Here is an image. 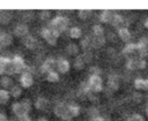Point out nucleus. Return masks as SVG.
<instances>
[{
	"label": "nucleus",
	"mask_w": 148,
	"mask_h": 121,
	"mask_svg": "<svg viewBox=\"0 0 148 121\" xmlns=\"http://www.w3.org/2000/svg\"><path fill=\"white\" fill-rule=\"evenodd\" d=\"M31 106H30V101L28 99L21 101V103H14L13 106H12V109H13V113L18 118V116H22V115H27L30 111Z\"/></svg>",
	"instance_id": "nucleus-1"
},
{
	"label": "nucleus",
	"mask_w": 148,
	"mask_h": 121,
	"mask_svg": "<svg viewBox=\"0 0 148 121\" xmlns=\"http://www.w3.org/2000/svg\"><path fill=\"white\" fill-rule=\"evenodd\" d=\"M67 24H68V20L66 17H64V16H57V17H54L51 21L50 29H52V30H54V31H57V32L60 33L61 31H64L67 28Z\"/></svg>",
	"instance_id": "nucleus-2"
},
{
	"label": "nucleus",
	"mask_w": 148,
	"mask_h": 121,
	"mask_svg": "<svg viewBox=\"0 0 148 121\" xmlns=\"http://www.w3.org/2000/svg\"><path fill=\"white\" fill-rule=\"evenodd\" d=\"M54 114L59 118H61L65 121H69L72 120V115L69 114V109H68V105L65 103H59L56 105L54 107Z\"/></svg>",
	"instance_id": "nucleus-3"
},
{
	"label": "nucleus",
	"mask_w": 148,
	"mask_h": 121,
	"mask_svg": "<svg viewBox=\"0 0 148 121\" xmlns=\"http://www.w3.org/2000/svg\"><path fill=\"white\" fill-rule=\"evenodd\" d=\"M40 35L50 45H56L57 44L59 32H57V31H54L50 28H43L42 31H40Z\"/></svg>",
	"instance_id": "nucleus-4"
},
{
	"label": "nucleus",
	"mask_w": 148,
	"mask_h": 121,
	"mask_svg": "<svg viewBox=\"0 0 148 121\" xmlns=\"http://www.w3.org/2000/svg\"><path fill=\"white\" fill-rule=\"evenodd\" d=\"M102 78L99 76H90L88 80V89L91 90L92 92H98L102 90Z\"/></svg>",
	"instance_id": "nucleus-5"
},
{
	"label": "nucleus",
	"mask_w": 148,
	"mask_h": 121,
	"mask_svg": "<svg viewBox=\"0 0 148 121\" xmlns=\"http://www.w3.org/2000/svg\"><path fill=\"white\" fill-rule=\"evenodd\" d=\"M54 67H56V60H53L52 58H49L40 66V71L42 73H50L53 70Z\"/></svg>",
	"instance_id": "nucleus-6"
},
{
	"label": "nucleus",
	"mask_w": 148,
	"mask_h": 121,
	"mask_svg": "<svg viewBox=\"0 0 148 121\" xmlns=\"http://www.w3.org/2000/svg\"><path fill=\"white\" fill-rule=\"evenodd\" d=\"M12 61H13V65H14V68H15V71L16 73H21V71L24 70L25 65H24V61H23V59L21 56L15 55Z\"/></svg>",
	"instance_id": "nucleus-7"
},
{
	"label": "nucleus",
	"mask_w": 148,
	"mask_h": 121,
	"mask_svg": "<svg viewBox=\"0 0 148 121\" xmlns=\"http://www.w3.org/2000/svg\"><path fill=\"white\" fill-rule=\"evenodd\" d=\"M28 27L23 23H20L15 27V30H14V33L17 36V37H25L28 35Z\"/></svg>",
	"instance_id": "nucleus-8"
},
{
	"label": "nucleus",
	"mask_w": 148,
	"mask_h": 121,
	"mask_svg": "<svg viewBox=\"0 0 148 121\" xmlns=\"http://www.w3.org/2000/svg\"><path fill=\"white\" fill-rule=\"evenodd\" d=\"M56 67L60 73H67L69 70V63L65 59H59L58 61H56Z\"/></svg>",
	"instance_id": "nucleus-9"
},
{
	"label": "nucleus",
	"mask_w": 148,
	"mask_h": 121,
	"mask_svg": "<svg viewBox=\"0 0 148 121\" xmlns=\"http://www.w3.org/2000/svg\"><path fill=\"white\" fill-rule=\"evenodd\" d=\"M108 88L111 90V91H114L119 88V81H118V77L117 75H110L109 76V80H108Z\"/></svg>",
	"instance_id": "nucleus-10"
},
{
	"label": "nucleus",
	"mask_w": 148,
	"mask_h": 121,
	"mask_svg": "<svg viewBox=\"0 0 148 121\" xmlns=\"http://www.w3.org/2000/svg\"><path fill=\"white\" fill-rule=\"evenodd\" d=\"M111 24H112L113 27L118 28V30L121 29V28H126L123 16H121V15H118V14H114V16H113V18H112V21H111Z\"/></svg>",
	"instance_id": "nucleus-11"
},
{
	"label": "nucleus",
	"mask_w": 148,
	"mask_h": 121,
	"mask_svg": "<svg viewBox=\"0 0 148 121\" xmlns=\"http://www.w3.org/2000/svg\"><path fill=\"white\" fill-rule=\"evenodd\" d=\"M12 40H13V38H12V35H10V33H7V32L0 33V44L2 45L3 48H5L6 46L10 45V44H12Z\"/></svg>",
	"instance_id": "nucleus-12"
},
{
	"label": "nucleus",
	"mask_w": 148,
	"mask_h": 121,
	"mask_svg": "<svg viewBox=\"0 0 148 121\" xmlns=\"http://www.w3.org/2000/svg\"><path fill=\"white\" fill-rule=\"evenodd\" d=\"M21 83L24 88H29L31 84H32V75L29 74V73H23L21 75Z\"/></svg>",
	"instance_id": "nucleus-13"
},
{
	"label": "nucleus",
	"mask_w": 148,
	"mask_h": 121,
	"mask_svg": "<svg viewBox=\"0 0 148 121\" xmlns=\"http://www.w3.org/2000/svg\"><path fill=\"white\" fill-rule=\"evenodd\" d=\"M114 16V13L112 10H103L102 14H101V21L104 22V23H111L112 18Z\"/></svg>",
	"instance_id": "nucleus-14"
},
{
	"label": "nucleus",
	"mask_w": 148,
	"mask_h": 121,
	"mask_svg": "<svg viewBox=\"0 0 148 121\" xmlns=\"http://www.w3.org/2000/svg\"><path fill=\"white\" fill-rule=\"evenodd\" d=\"M23 43H24V45H25L28 48H30V50L35 48V46L37 45L36 38L32 37V36H30V35H27V36L23 38Z\"/></svg>",
	"instance_id": "nucleus-15"
},
{
	"label": "nucleus",
	"mask_w": 148,
	"mask_h": 121,
	"mask_svg": "<svg viewBox=\"0 0 148 121\" xmlns=\"http://www.w3.org/2000/svg\"><path fill=\"white\" fill-rule=\"evenodd\" d=\"M35 106H36V108H38L40 111H46L49 108V106H50V103L45 98H38L36 100V103H35Z\"/></svg>",
	"instance_id": "nucleus-16"
},
{
	"label": "nucleus",
	"mask_w": 148,
	"mask_h": 121,
	"mask_svg": "<svg viewBox=\"0 0 148 121\" xmlns=\"http://www.w3.org/2000/svg\"><path fill=\"white\" fill-rule=\"evenodd\" d=\"M12 20V13L9 10H0V23L7 24Z\"/></svg>",
	"instance_id": "nucleus-17"
},
{
	"label": "nucleus",
	"mask_w": 148,
	"mask_h": 121,
	"mask_svg": "<svg viewBox=\"0 0 148 121\" xmlns=\"http://www.w3.org/2000/svg\"><path fill=\"white\" fill-rule=\"evenodd\" d=\"M91 37V45L92 47H101L105 43V37H96V36H90Z\"/></svg>",
	"instance_id": "nucleus-18"
},
{
	"label": "nucleus",
	"mask_w": 148,
	"mask_h": 121,
	"mask_svg": "<svg viewBox=\"0 0 148 121\" xmlns=\"http://www.w3.org/2000/svg\"><path fill=\"white\" fill-rule=\"evenodd\" d=\"M123 53L127 56H132L134 53H136V44H128L124 47Z\"/></svg>",
	"instance_id": "nucleus-19"
},
{
	"label": "nucleus",
	"mask_w": 148,
	"mask_h": 121,
	"mask_svg": "<svg viewBox=\"0 0 148 121\" xmlns=\"http://www.w3.org/2000/svg\"><path fill=\"white\" fill-rule=\"evenodd\" d=\"M134 86L139 90H148V80H142L138 78L134 82Z\"/></svg>",
	"instance_id": "nucleus-20"
},
{
	"label": "nucleus",
	"mask_w": 148,
	"mask_h": 121,
	"mask_svg": "<svg viewBox=\"0 0 148 121\" xmlns=\"http://www.w3.org/2000/svg\"><path fill=\"white\" fill-rule=\"evenodd\" d=\"M118 35L120 37V39H123L124 41H127L131 39V32L127 28H121L118 30Z\"/></svg>",
	"instance_id": "nucleus-21"
},
{
	"label": "nucleus",
	"mask_w": 148,
	"mask_h": 121,
	"mask_svg": "<svg viewBox=\"0 0 148 121\" xmlns=\"http://www.w3.org/2000/svg\"><path fill=\"white\" fill-rule=\"evenodd\" d=\"M3 73H6V74H8V75L16 74V71H15V68H14V65H13V61H12V60H9V59H8V61H7L6 66H5V71H3Z\"/></svg>",
	"instance_id": "nucleus-22"
},
{
	"label": "nucleus",
	"mask_w": 148,
	"mask_h": 121,
	"mask_svg": "<svg viewBox=\"0 0 148 121\" xmlns=\"http://www.w3.org/2000/svg\"><path fill=\"white\" fill-rule=\"evenodd\" d=\"M77 15L81 20H87L90 15H91V9H87V8H83V9H80L77 12Z\"/></svg>",
	"instance_id": "nucleus-23"
},
{
	"label": "nucleus",
	"mask_w": 148,
	"mask_h": 121,
	"mask_svg": "<svg viewBox=\"0 0 148 121\" xmlns=\"http://www.w3.org/2000/svg\"><path fill=\"white\" fill-rule=\"evenodd\" d=\"M81 46H82V48L86 50V51H87V50H90V48L92 47V45H91V37H90V36H89V37L87 36L84 39H82V40H81Z\"/></svg>",
	"instance_id": "nucleus-24"
},
{
	"label": "nucleus",
	"mask_w": 148,
	"mask_h": 121,
	"mask_svg": "<svg viewBox=\"0 0 148 121\" xmlns=\"http://www.w3.org/2000/svg\"><path fill=\"white\" fill-rule=\"evenodd\" d=\"M68 109H69V114L72 115V118H75L80 114V107L76 106L75 104H71L68 105Z\"/></svg>",
	"instance_id": "nucleus-25"
},
{
	"label": "nucleus",
	"mask_w": 148,
	"mask_h": 121,
	"mask_svg": "<svg viewBox=\"0 0 148 121\" xmlns=\"http://www.w3.org/2000/svg\"><path fill=\"white\" fill-rule=\"evenodd\" d=\"M66 51H67L68 54L75 55V54H77V52H79V47H77V45H75V44H68L67 47H66Z\"/></svg>",
	"instance_id": "nucleus-26"
},
{
	"label": "nucleus",
	"mask_w": 148,
	"mask_h": 121,
	"mask_svg": "<svg viewBox=\"0 0 148 121\" xmlns=\"http://www.w3.org/2000/svg\"><path fill=\"white\" fill-rule=\"evenodd\" d=\"M92 32H94V36H96V37L104 36V29L101 25H97V24L92 27Z\"/></svg>",
	"instance_id": "nucleus-27"
},
{
	"label": "nucleus",
	"mask_w": 148,
	"mask_h": 121,
	"mask_svg": "<svg viewBox=\"0 0 148 121\" xmlns=\"http://www.w3.org/2000/svg\"><path fill=\"white\" fill-rule=\"evenodd\" d=\"M20 94H21V88L17 86V85H13L10 88L9 96H13L14 98H17V97H20Z\"/></svg>",
	"instance_id": "nucleus-28"
},
{
	"label": "nucleus",
	"mask_w": 148,
	"mask_h": 121,
	"mask_svg": "<svg viewBox=\"0 0 148 121\" xmlns=\"http://www.w3.org/2000/svg\"><path fill=\"white\" fill-rule=\"evenodd\" d=\"M69 36L72 38H80L81 37V29L77 27H74L69 30Z\"/></svg>",
	"instance_id": "nucleus-29"
},
{
	"label": "nucleus",
	"mask_w": 148,
	"mask_h": 121,
	"mask_svg": "<svg viewBox=\"0 0 148 121\" xmlns=\"http://www.w3.org/2000/svg\"><path fill=\"white\" fill-rule=\"evenodd\" d=\"M1 85H3V88H12L13 86V81L10 77L8 76H3L1 78Z\"/></svg>",
	"instance_id": "nucleus-30"
},
{
	"label": "nucleus",
	"mask_w": 148,
	"mask_h": 121,
	"mask_svg": "<svg viewBox=\"0 0 148 121\" xmlns=\"http://www.w3.org/2000/svg\"><path fill=\"white\" fill-rule=\"evenodd\" d=\"M9 99V92L6 90H0V104L7 103Z\"/></svg>",
	"instance_id": "nucleus-31"
},
{
	"label": "nucleus",
	"mask_w": 148,
	"mask_h": 121,
	"mask_svg": "<svg viewBox=\"0 0 148 121\" xmlns=\"http://www.w3.org/2000/svg\"><path fill=\"white\" fill-rule=\"evenodd\" d=\"M74 67H75L76 69H83V67H84V61H83V59H82L81 55H79V56L75 59V61H74Z\"/></svg>",
	"instance_id": "nucleus-32"
},
{
	"label": "nucleus",
	"mask_w": 148,
	"mask_h": 121,
	"mask_svg": "<svg viewBox=\"0 0 148 121\" xmlns=\"http://www.w3.org/2000/svg\"><path fill=\"white\" fill-rule=\"evenodd\" d=\"M126 67H127V69H130V70L138 69V68H136V59L130 58V59L127 60V62H126Z\"/></svg>",
	"instance_id": "nucleus-33"
},
{
	"label": "nucleus",
	"mask_w": 148,
	"mask_h": 121,
	"mask_svg": "<svg viewBox=\"0 0 148 121\" xmlns=\"http://www.w3.org/2000/svg\"><path fill=\"white\" fill-rule=\"evenodd\" d=\"M46 80H47L49 82H57V81L59 80V76H58V74L54 73V71H50V73H47Z\"/></svg>",
	"instance_id": "nucleus-34"
},
{
	"label": "nucleus",
	"mask_w": 148,
	"mask_h": 121,
	"mask_svg": "<svg viewBox=\"0 0 148 121\" xmlns=\"http://www.w3.org/2000/svg\"><path fill=\"white\" fill-rule=\"evenodd\" d=\"M88 115H89L91 119L97 118V116H98V109H97L96 107H90V108L88 109Z\"/></svg>",
	"instance_id": "nucleus-35"
},
{
	"label": "nucleus",
	"mask_w": 148,
	"mask_h": 121,
	"mask_svg": "<svg viewBox=\"0 0 148 121\" xmlns=\"http://www.w3.org/2000/svg\"><path fill=\"white\" fill-rule=\"evenodd\" d=\"M7 61H8V59H7V58L0 56V75H1V74H3V71H5V66H6Z\"/></svg>",
	"instance_id": "nucleus-36"
},
{
	"label": "nucleus",
	"mask_w": 148,
	"mask_h": 121,
	"mask_svg": "<svg viewBox=\"0 0 148 121\" xmlns=\"http://www.w3.org/2000/svg\"><path fill=\"white\" fill-rule=\"evenodd\" d=\"M126 121H145V119H143V116L140 115V114H133V115H131Z\"/></svg>",
	"instance_id": "nucleus-37"
},
{
	"label": "nucleus",
	"mask_w": 148,
	"mask_h": 121,
	"mask_svg": "<svg viewBox=\"0 0 148 121\" xmlns=\"http://www.w3.org/2000/svg\"><path fill=\"white\" fill-rule=\"evenodd\" d=\"M146 66H147V62L143 59H140V58L136 59V68L138 69H143V68H146Z\"/></svg>",
	"instance_id": "nucleus-38"
},
{
	"label": "nucleus",
	"mask_w": 148,
	"mask_h": 121,
	"mask_svg": "<svg viewBox=\"0 0 148 121\" xmlns=\"http://www.w3.org/2000/svg\"><path fill=\"white\" fill-rule=\"evenodd\" d=\"M39 17L42 21H47L50 18V12L49 10H42L39 13Z\"/></svg>",
	"instance_id": "nucleus-39"
},
{
	"label": "nucleus",
	"mask_w": 148,
	"mask_h": 121,
	"mask_svg": "<svg viewBox=\"0 0 148 121\" xmlns=\"http://www.w3.org/2000/svg\"><path fill=\"white\" fill-rule=\"evenodd\" d=\"M82 59H83V61H84V63L86 62H89V61H91V58H92V54L90 53V52H84L82 55Z\"/></svg>",
	"instance_id": "nucleus-40"
},
{
	"label": "nucleus",
	"mask_w": 148,
	"mask_h": 121,
	"mask_svg": "<svg viewBox=\"0 0 148 121\" xmlns=\"http://www.w3.org/2000/svg\"><path fill=\"white\" fill-rule=\"evenodd\" d=\"M90 76H99L101 69L98 67H90Z\"/></svg>",
	"instance_id": "nucleus-41"
},
{
	"label": "nucleus",
	"mask_w": 148,
	"mask_h": 121,
	"mask_svg": "<svg viewBox=\"0 0 148 121\" xmlns=\"http://www.w3.org/2000/svg\"><path fill=\"white\" fill-rule=\"evenodd\" d=\"M34 16V14L31 13V12H24L23 13V15H22V18H23V21H25V22H29L30 20H31V17Z\"/></svg>",
	"instance_id": "nucleus-42"
},
{
	"label": "nucleus",
	"mask_w": 148,
	"mask_h": 121,
	"mask_svg": "<svg viewBox=\"0 0 148 121\" xmlns=\"http://www.w3.org/2000/svg\"><path fill=\"white\" fill-rule=\"evenodd\" d=\"M139 45L143 46V47H148V38L147 37H142L139 41Z\"/></svg>",
	"instance_id": "nucleus-43"
},
{
	"label": "nucleus",
	"mask_w": 148,
	"mask_h": 121,
	"mask_svg": "<svg viewBox=\"0 0 148 121\" xmlns=\"http://www.w3.org/2000/svg\"><path fill=\"white\" fill-rule=\"evenodd\" d=\"M17 119H18V121H32L28 114H27V115H22V116H18Z\"/></svg>",
	"instance_id": "nucleus-44"
},
{
	"label": "nucleus",
	"mask_w": 148,
	"mask_h": 121,
	"mask_svg": "<svg viewBox=\"0 0 148 121\" xmlns=\"http://www.w3.org/2000/svg\"><path fill=\"white\" fill-rule=\"evenodd\" d=\"M133 99H134L135 101H140V100H141L140 93H134V94H133Z\"/></svg>",
	"instance_id": "nucleus-45"
},
{
	"label": "nucleus",
	"mask_w": 148,
	"mask_h": 121,
	"mask_svg": "<svg viewBox=\"0 0 148 121\" xmlns=\"http://www.w3.org/2000/svg\"><path fill=\"white\" fill-rule=\"evenodd\" d=\"M90 121H105V119L104 118H101V116H97V118L90 119Z\"/></svg>",
	"instance_id": "nucleus-46"
},
{
	"label": "nucleus",
	"mask_w": 148,
	"mask_h": 121,
	"mask_svg": "<svg viewBox=\"0 0 148 121\" xmlns=\"http://www.w3.org/2000/svg\"><path fill=\"white\" fill-rule=\"evenodd\" d=\"M37 121H49V120H47L46 118H39V119H38Z\"/></svg>",
	"instance_id": "nucleus-47"
},
{
	"label": "nucleus",
	"mask_w": 148,
	"mask_h": 121,
	"mask_svg": "<svg viewBox=\"0 0 148 121\" xmlns=\"http://www.w3.org/2000/svg\"><path fill=\"white\" fill-rule=\"evenodd\" d=\"M145 25H146V28H147V29H148V20H147V21H146V22H145Z\"/></svg>",
	"instance_id": "nucleus-48"
},
{
	"label": "nucleus",
	"mask_w": 148,
	"mask_h": 121,
	"mask_svg": "<svg viewBox=\"0 0 148 121\" xmlns=\"http://www.w3.org/2000/svg\"><path fill=\"white\" fill-rule=\"evenodd\" d=\"M146 113H147V115H148V105H147V107H146Z\"/></svg>",
	"instance_id": "nucleus-49"
},
{
	"label": "nucleus",
	"mask_w": 148,
	"mask_h": 121,
	"mask_svg": "<svg viewBox=\"0 0 148 121\" xmlns=\"http://www.w3.org/2000/svg\"><path fill=\"white\" fill-rule=\"evenodd\" d=\"M2 48H3V47H2V45H1V44H0V51H1V50H2Z\"/></svg>",
	"instance_id": "nucleus-50"
},
{
	"label": "nucleus",
	"mask_w": 148,
	"mask_h": 121,
	"mask_svg": "<svg viewBox=\"0 0 148 121\" xmlns=\"http://www.w3.org/2000/svg\"><path fill=\"white\" fill-rule=\"evenodd\" d=\"M7 121H13V120H7Z\"/></svg>",
	"instance_id": "nucleus-51"
}]
</instances>
